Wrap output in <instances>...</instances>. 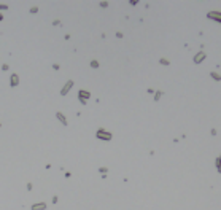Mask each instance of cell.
Segmentation results:
<instances>
[{
    "instance_id": "8992f818",
    "label": "cell",
    "mask_w": 221,
    "mask_h": 210,
    "mask_svg": "<svg viewBox=\"0 0 221 210\" xmlns=\"http://www.w3.org/2000/svg\"><path fill=\"white\" fill-rule=\"evenodd\" d=\"M10 85H11V86H18L19 85V76L16 73L11 75V78H10Z\"/></svg>"
},
{
    "instance_id": "ba28073f",
    "label": "cell",
    "mask_w": 221,
    "mask_h": 210,
    "mask_svg": "<svg viewBox=\"0 0 221 210\" xmlns=\"http://www.w3.org/2000/svg\"><path fill=\"white\" fill-rule=\"evenodd\" d=\"M56 116H57V119H59V121H60V123H62L64 126H67V119H65V116H64L62 113H60V112H57V113H56Z\"/></svg>"
},
{
    "instance_id": "7c38bea8",
    "label": "cell",
    "mask_w": 221,
    "mask_h": 210,
    "mask_svg": "<svg viewBox=\"0 0 221 210\" xmlns=\"http://www.w3.org/2000/svg\"><path fill=\"white\" fill-rule=\"evenodd\" d=\"M161 64L162 65H169V60L167 59H161Z\"/></svg>"
},
{
    "instance_id": "52a82bcc",
    "label": "cell",
    "mask_w": 221,
    "mask_h": 210,
    "mask_svg": "<svg viewBox=\"0 0 221 210\" xmlns=\"http://www.w3.org/2000/svg\"><path fill=\"white\" fill-rule=\"evenodd\" d=\"M45 208H46V204H45V202L34 204V205H32V210H45Z\"/></svg>"
},
{
    "instance_id": "4fadbf2b",
    "label": "cell",
    "mask_w": 221,
    "mask_h": 210,
    "mask_svg": "<svg viewBox=\"0 0 221 210\" xmlns=\"http://www.w3.org/2000/svg\"><path fill=\"white\" fill-rule=\"evenodd\" d=\"M2 19H3V14H2V13H0V21H2Z\"/></svg>"
},
{
    "instance_id": "3957f363",
    "label": "cell",
    "mask_w": 221,
    "mask_h": 210,
    "mask_svg": "<svg viewBox=\"0 0 221 210\" xmlns=\"http://www.w3.org/2000/svg\"><path fill=\"white\" fill-rule=\"evenodd\" d=\"M72 86H73V81L69 80L67 83H65V86L62 88V89H60V96H65V94H67V92L70 91V88H72Z\"/></svg>"
},
{
    "instance_id": "7a4b0ae2",
    "label": "cell",
    "mask_w": 221,
    "mask_h": 210,
    "mask_svg": "<svg viewBox=\"0 0 221 210\" xmlns=\"http://www.w3.org/2000/svg\"><path fill=\"white\" fill-rule=\"evenodd\" d=\"M78 97H80L81 103H86V100L91 97V94L87 92V91H80V92H78Z\"/></svg>"
},
{
    "instance_id": "5bb4252c",
    "label": "cell",
    "mask_w": 221,
    "mask_h": 210,
    "mask_svg": "<svg viewBox=\"0 0 221 210\" xmlns=\"http://www.w3.org/2000/svg\"><path fill=\"white\" fill-rule=\"evenodd\" d=\"M0 126H2V124H0Z\"/></svg>"
},
{
    "instance_id": "277c9868",
    "label": "cell",
    "mask_w": 221,
    "mask_h": 210,
    "mask_svg": "<svg viewBox=\"0 0 221 210\" xmlns=\"http://www.w3.org/2000/svg\"><path fill=\"white\" fill-rule=\"evenodd\" d=\"M207 16L210 19H215V21H218V23H221V11H210Z\"/></svg>"
},
{
    "instance_id": "6da1fadb",
    "label": "cell",
    "mask_w": 221,
    "mask_h": 210,
    "mask_svg": "<svg viewBox=\"0 0 221 210\" xmlns=\"http://www.w3.org/2000/svg\"><path fill=\"white\" fill-rule=\"evenodd\" d=\"M97 139H102V140H112V134H110V132H107V131H103V129H99L97 131Z\"/></svg>"
},
{
    "instance_id": "9c48e42d",
    "label": "cell",
    "mask_w": 221,
    "mask_h": 210,
    "mask_svg": "<svg viewBox=\"0 0 221 210\" xmlns=\"http://www.w3.org/2000/svg\"><path fill=\"white\" fill-rule=\"evenodd\" d=\"M216 170L221 172V156H218V159H216Z\"/></svg>"
},
{
    "instance_id": "8fae6325",
    "label": "cell",
    "mask_w": 221,
    "mask_h": 210,
    "mask_svg": "<svg viewBox=\"0 0 221 210\" xmlns=\"http://www.w3.org/2000/svg\"><path fill=\"white\" fill-rule=\"evenodd\" d=\"M91 67H92V69H97V67H99V62H97V60H92V62H91Z\"/></svg>"
},
{
    "instance_id": "5b68a950",
    "label": "cell",
    "mask_w": 221,
    "mask_h": 210,
    "mask_svg": "<svg viewBox=\"0 0 221 210\" xmlns=\"http://www.w3.org/2000/svg\"><path fill=\"white\" fill-rule=\"evenodd\" d=\"M204 59H205V53H204V51H201L199 54H196V56H194V62H196V64H201Z\"/></svg>"
},
{
    "instance_id": "30bf717a",
    "label": "cell",
    "mask_w": 221,
    "mask_h": 210,
    "mask_svg": "<svg viewBox=\"0 0 221 210\" xmlns=\"http://www.w3.org/2000/svg\"><path fill=\"white\" fill-rule=\"evenodd\" d=\"M212 76H213V78L216 80V81H219V80H221V76H219V75L216 73V72H212Z\"/></svg>"
}]
</instances>
